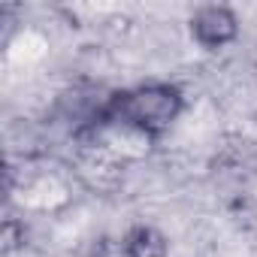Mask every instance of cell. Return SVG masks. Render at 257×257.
<instances>
[{
	"label": "cell",
	"instance_id": "cell-2",
	"mask_svg": "<svg viewBox=\"0 0 257 257\" xmlns=\"http://www.w3.org/2000/svg\"><path fill=\"white\" fill-rule=\"evenodd\" d=\"M185 34L200 58H218L242 43L245 28H242V16L236 7L203 4V7H188Z\"/></svg>",
	"mask_w": 257,
	"mask_h": 257
},
{
	"label": "cell",
	"instance_id": "cell-1",
	"mask_svg": "<svg viewBox=\"0 0 257 257\" xmlns=\"http://www.w3.org/2000/svg\"><path fill=\"white\" fill-rule=\"evenodd\" d=\"M188 100L191 97L179 82H161V79L134 82V85H124L115 91L103 118L131 124L161 143L185 115Z\"/></svg>",
	"mask_w": 257,
	"mask_h": 257
}]
</instances>
